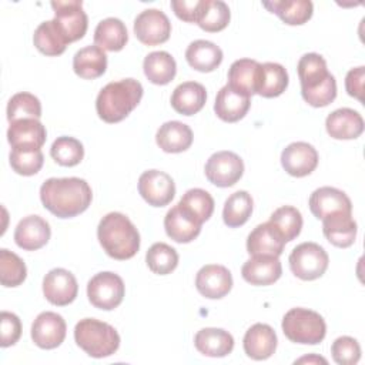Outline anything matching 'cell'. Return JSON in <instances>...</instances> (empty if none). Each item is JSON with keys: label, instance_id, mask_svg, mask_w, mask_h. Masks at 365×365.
<instances>
[{"label": "cell", "instance_id": "ac0fdd59", "mask_svg": "<svg viewBox=\"0 0 365 365\" xmlns=\"http://www.w3.org/2000/svg\"><path fill=\"white\" fill-rule=\"evenodd\" d=\"M201 222L182 205H174L164 218L167 235L180 244L191 242L201 232Z\"/></svg>", "mask_w": 365, "mask_h": 365}, {"label": "cell", "instance_id": "7bdbcfd3", "mask_svg": "<svg viewBox=\"0 0 365 365\" xmlns=\"http://www.w3.org/2000/svg\"><path fill=\"white\" fill-rule=\"evenodd\" d=\"M50 155L60 165L74 167L81 163L84 157V148L77 138L61 135L51 144Z\"/></svg>", "mask_w": 365, "mask_h": 365}, {"label": "cell", "instance_id": "9c48e42d", "mask_svg": "<svg viewBox=\"0 0 365 365\" xmlns=\"http://www.w3.org/2000/svg\"><path fill=\"white\" fill-rule=\"evenodd\" d=\"M51 7L54 10V21L57 23L67 43H73L84 37L88 19L80 0L51 1Z\"/></svg>", "mask_w": 365, "mask_h": 365}, {"label": "cell", "instance_id": "3957f363", "mask_svg": "<svg viewBox=\"0 0 365 365\" xmlns=\"http://www.w3.org/2000/svg\"><path fill=\"white\" fill-rule=\"evenodd\" d=\"M97 238L106 254L120 261L133 258L140 248L135 225L121 212H108L100 220Z\"/></svg>", "mask_w": 365, "mask_h": 365}, {"label": "cell", "instance_id": "74e56055", "mask_svg": "<svg viewBox=\"0 0 365 365\" xmlns=\"http://www.w3.org/2000/svg\"><path fill=\"white\" fill-rule=\"evenodd\" d=\"M230 17L231 13L227 3L221 0H201L197 24L208 33H217L228 26Z\"/></svg>", "mask_w": 365, "mask_h": 365}, {"label": "cell", "instance_id": "7dc6e473", "mask_svg": "<svg viewBox=\"0 0 365 365\" xmlns=\"http://www.w3.org/2000/svg\"><path fill=\"white\" fill-rule=\"evenodd\" d=\"M332 358L339 365H355L361 358V346L352 336H339L331 346Z\"/></svg>", "mask_w": 365, "mask_h": 365}, {"label": "cell", "instance_id": "c3c4849f", "mask_svg": "<svg viewBox=\"0 0 365 365\" xmlns=\"http://www.w3.org/2000/svg\"><path fill=\"white\" fill-rule=\"evenodd\" d=\"M0 324H1V339L0 345L3 348L14 345L20 335H21V321L20 318L9 311H3L0 314Z\"/></svg>", "mask_w": 365, "mask_h": 365}, {"label": "cell", "instance_id": "60d3db41", "mask_svg": "<svg viewBox=\"0 0 365 365\" xmlns=\"http://www.w3.org/2000/svg\"><path fill=\"white\" fill-rule=\"evenodd\" d=\"M145 262L154 274L167 275L177 268L178 254L171 245L165 242H155L148 248Z\"/></svg>", "mask_w": 365, "mask_h": 365}, {"label": "cell", "instance_id": "e0dca14e", "mask_svg": "<svg viewBox=\"0 0 365 365\" xmlns=\"http://www.w3.org/2000/svg\"><path fill=\"white\" fill-rule=\"evenodd\" d=\"M46 127L37 118H23L10 123L7 140L11 148L40 150L46 143Z\"/></svg>", "mask_w": 365, "mask_h": 365}, {"label": "cell", "instance_id": "4dcf8cb0", "mask_svg": "<svg viewBox=\"0 0 365 365\" xmlns=\"http://www.w3.org/2000/svg\"><path fill=\"white\" fill-rule=\"evenodd\" d=\"M187 63L197 71L210 73L222 61V50L208 40H195L185 50Z\"/></svg>", "mask_w": 365, "mask_h": 365}, {"label": "cell", "instance_id": "d590c367", "mask_svg": "<svg viewBox=\"0 0 365 365\" xmlns=\"http://www.w3.org/2000/svg\"><path fill=\"white\" fill-rule=\"evenodd\" d=\"M287 87L288 73L284 68V66L271 61L261 64L257 94L265 98H272L281 96Z\"/></svg>", "mask_w": 365, "mask_h": 365}, {"label": "cell", "instance_id": "2e32d148", "mask_svg": "<svg viewBox=\"0 0 365 365\" xmlns=\"http://www.w3.org/2000/svg\"><path fill=\"white\" fill-rule=\"evenodd\" d=\"M195 287L202 297L218 299L231 291L232 275L224 265L208 264L197 272Z\"/></svg>", "mask_w": 365, "mask_h": 365}, {"label": "cell", "instance_id": "681fc988", "mask_svg": "<svg viewBox=\"0 0 365 365\" xmlns=\"http://www.w3.org/2000/svg\"><path fill=\"white\" fill-rule=\"evenodd\" d=\"M201 0H171L175 16L188 23H197Z\"/></svg>", "mask_w": 365, "mask_h": 365}, {"label": "cell", "instance_id": "30bf717a", "mask_svg": "<svg viewBox=\"0 0 365 365\" xmlns=\"http://www.w3.org/2000/svg\"><path fill=\"white\" fill-rule=\"evenodd\" d=\"M207 180L221 188L234 185L244 174L241 157L232 151H217L205 163Z\"/></svg>", "mask_w": 365, "mask_h": 365}, {"label": "cell", "instance_id": "8992f818", "mask_svg": "<svg viewBox=\"0 0 365 365\" xmlns=\"http://www.w3.org/2000/svg\"><path fill=\"white\" fill-rule=\"evenodd\" d=\"M284 335L295 344L317 345L322 342L327 334V325L324 318L307 308H292L282 318Z\"/></svg>", "mask_w": 365, "mask_h": 365}, {"label": "cell", "instance_id": "4fadbf2b", "mask_svg": "<svg viewBox=\"0 0 365 365\" xmlns=\"http://www.w3.org/2000/svg\"><path fill=\"white\" fill-rule=\"evenodd\" d=\"M66 331L67 325L60 314L44 311L31 325V339L41 349H54L64 341Z\"/></svg>", "mask_w": 365, "mask_h": 365}, {"label": "cell", "instance_id": "5b68a950", "mask_svg": "<svg viewBox=\"0 0 365 365\" xmlns=\"http://www.w3.org/2000/svg\"><path fill=\"white\" fill-rule=\"evenodd\" d=\"M74 339L93 358L110 356L120 346V335L114 327L94 318H84L76 324Z\"/></svg>", "mask_w": 365, "mask_h": 365}, {"label": "cell", "instance_id": "f35d334b", "mask_svg": "<svg viewBox=\"0 0 365 365\" xmlns=\"http://www.w3.org/2000/svg\"><path fill=\"white\" fill-rule=\"evenodd\" d=\"M252 198L247 191H235L231 194L225 202L222 210V220L225 225L230 228H237L244 225L252 212Z\"/></svg>", "mask_w": 365, "mask_h": 365}, {"label": "cell", "instance_id": "836d02e7", "mask_svg": "<svg viewBox=\"0 0 365 365\" xmlns=\"http://www.w3.org/2000/svg\"><path fill=\"white\" fill-rule=\"evenodd\" d=\"M262 6L275 13L284 23L289 26H299L307 23L314 11V4L309 0H274L262 1Z\"/></svg>", "mask_w": 365, "mask_h": 365}, {"label": "cell", "instance_id": "277c9868", "mask_svg": "<svg viewBox=\"0 0 365 365\" xmlns=\"http://www.w3.org/2000/svg\"><path fill=\"white\" fill-rule=\"evenodd\" d=\"M143 86L138 80L123 78L104 86L96 100L98 117L110 124L123 121L141 101Z\"/></svg>", "mask_w": 365, "mask_h": 365}, {"label": "cell", "instance_id": "4316f807", "mask_svg": "<svg viewBox=\"0 0 365 365\" xmlns=\"http://www.w3.org/2000/svg\"><path fill=\"white\" fill-rule=\"evenodd\" d=\"M261 64L251 58L235 60L228 70V86L235 91L251 97L257 94Z\"/></svg>", "mask_w": 365, "mask_h": 365}, {"label": "cell", "instance_id": "8d00e7d4", "mask_svg": "<svg viewBox=\"0 0 365 365\" xmlns=\"http://www.w3.org/2000/svg\"><path fill=\"white\" fill-rule=\"evenodd\" d=\"M33 43L36 48L46 56H60L68 44L54 19L38 24L33 36Z\"/></svg>", "mask_w": 365, "mask_h": 365}, {"label": "cell", "instance_id": "f546056e", "mask_svg": "<svg viewBox=\"0 0 365 365\" xmlns=\"http://www.w3.org/2000/svg\"><path fill=\"white\" fill-rule=\"evenodd\" d=\"M155 141L165 153H182L192 144V131L181 121H167L157 130Z\"/></svg>", "mask_w": 365, "mask_h": 365}, {"label": "cell", "instance_id": "ba28073f", "mask_svg": "<svg viewBox=\"0 0 365 365\" xmlns=\"http://www.w3.org/2000/svg\"><path fill=\"white\" fill-rule=\"evenodd\" d=\"M124 294L125 287L121 277L110 271L96 274L87 284L88 301L98 309L111 311L117 308Z\"/></svg>", "mask_w": 365, "mask_h": 365}, {"label": "cell", "instance_id": "44dd1931", "mask_svg": "<svg viewBox=\"0 0 365 365\" xmlns=\"http://www.w3.org/2000/svg\"><path fill=\"white\" fill-rule=\"evenodd\" d=\"M284 245L285 240L269 221L257 225L247 238V251L251 257H279L284 251Z\"/></svg>", "mask_w": 365, "mask_h": 365}, {"label": "cell", "instance_id": "9a60e30c", "mask_svg": "<svg viewBox=\"0 0 365 365\" xmlns=\"http://www.w3.org/2000/svg\"><path fill=\"white\" fill-rule=\"evenodd\" d=\"M282 168L292 177H305L318 165V153L305 141L288 144L281 153Z\"/></svg>", "mask_w": 365, "mask_h": 365}, {"label": "cell", "instance_id": "816d5d0a", "mask_svg": "<svg viewBox=\"0 0 365 365\" xmlns=\"http://www.w3.org/2000/svg\"><path fill=\"white\" fill-rule=\"evenodd\" d=\"M301 362H322V364H327V359H324L321 356H317V355H311V356H304V358L295 361V364H301Z\"/></svg>", "mask_w": 365, "mask_h": 365}, {"label": "cell", "instance_id": "d6986e66", "mask_svg": "<svg viewBox=\"0 0 365 365\" xmlns=\"http://www.w3.org/2000/svg\"><path fill=\"white\" fill-rule=\"evenodd\" d=\"M309 210L318 220L338 212H352L349 197L334 187H319L309 197Z\"/></svg>", "mask_w": 365, "mask_h": 365}, {"label": "cell", "instance_id": "f6af8a7d", "mask_svg": "<svg viewBox=\"0 0 365 365\" xmlns=\"http://www.w3.org/2000/svg\"><path fill=\"white\" fill-rule=\"evenodd\" d=\"M178 204L191 212L201 224L205 222L214 211V198L208 191L202 188L188 190Z\"/></svg>", "mask_w": 365, "mask_h": 365}, {"label": "cell", "instance_id": "f1b7e54d", "mask_svg": "<svg viewBox=\"0 0 365 365\" xmlns=\"http://www.w3.org/2000/svg\"><path fill=\"white\" fill-rule=\"evenodd\" d=\"M205 87L197 81H185L177 86L171 94L173 108L182 115L197 114L205 104Z\"/></svg>", "mask_w": 365, "mask_h": 365}, {"label": "cell", "instance_id": "484cf974", "mask_svg": "<svg viewBox=\"0 0 365 365\" xmlns=\"http://www.w3.org/2000/svg\"><path fill=\"white\" fill-rule=\"evenodd\" d=\"M325 238L338 248H348L355 242L356 222L352 212H338L322 218Z\"/></svg>", "mask_w": 365, "mask_h": 365}, {"label": "cell", "instance_id": "7a4b0ae2", "mask_svg": "<svg viewBox=\"0 0 365 365\" xmlns=\"http://www.w3.org/2000/svg\"><path fill=\"white\" fill-rule=\"evenodd\" d=\"M302 98L312 107H325L336 97L335 77L328 71L321 54L307 53L298 61Z\"/></svg>", "mask_w": 365, "mask_h": 365}, {"label": "cell", "instance_id": "b9f144b4", "mask_svg": "<svg viewBox=\"0 0 365 365\" xmlns=\"http://www.w3.org/2000/svg\"><path fill=\"white\" fill-rule=\"evenodd\" d=\"M41 103L31 93H17L7 103V120L9 123L23 118H40Z\"/></svg>", "mask_w": 365, "mask_h": 365}, {"label": "cell", "instance_id": "83f0119b", "mask_svg": "<svg viewBox=\"0 0 365 365\" xmlns=\"http://www.w3.org/2000/svg\"><path fill=\"white\" fill-rule=\"evenodd\" d=\"M195 348L205 356L222 358L234 348L232 335L221 328H202L194 336Z\"/></svg>", "mask_w": 365, "mask_h": 365}, {"label": "cell", "instance_id": "d6a6232c", "mask_svg": "<svg viewBox=\"0 0 365 365\" xmlns=\"http://www.w3.org/2000/svg\"><path fill=\"white\" fill-rule=\"evenodd\" d=\"M128 41L125 24L115 17L101 20L94 30V43L107 51H120Z\"/></svg>", "mask_w": 365, "mask_h": 365}, {"label": "cell", "instance_id": "cb8c5ba5", "mask_svg": "<svg viewBox=\"0 0 365 365\" xmlns=\"http://www.w3.org/2000/svg\"><path fill=\"white\" fill-rule=\"evenodd\" d=\"M275 331L267 324H254L244 335V351L255 361L268 359L277 349Z\"/></svg>", "mask_w": 365, "mask_h": 365}, {"label": "cell", "instance_id": "1f68e13d", "mask_svg": "<svg viewBox=\"0 0 365 365\" xmlns=\"http://www.w3.org/2000/svg\"><path fill=\"white\" fill-rule=\"evenodd\" d=\"M107 56L98 46H86L73 57L74 73L86 80H93L106 73Z\"/></svg>", "mask_w": 365, "mask_h": 365}, {"label": "cell", "instance_id": "bcb514c9", "mask_svg": "<svg viewBox=\"0 0 365 365\" xmlns=\"http://www.w3.org/2000/svg\"><path fill=\"white\" fill-rule=\"evenodd\" d=\"M10 165L20 175H34L37 174L44 163L41 150H21L13 148L10 153Z\"/></svg>", "mask_w": 365, "mask_h": 365}, {"label": "cell", "instance_id": "603a6c76", "mask_svg": "<svg viewBox=\"0 0 365 365\" xmlns=\"http://www.w3.org/2000/svg\"><path fill=\"white\" fill-rule=\"evenodd\" d=\"M325 128L335 140H354L362 134L364 120L358 111L344 107L332 111L327 117Z\"/></svg>", "mask_w": 365, "mask_h": 365}, {"label": "cell", "instance_id": "ee69618b", "mask_svg": "<svg viewBox=\"0 0 365 365\" xmlns=\"http://www.w3.org/2000/svg\"><path fill=\"white\" fill-rule=\"evenodd\" d=\"M27 277L24 261L14 252L0 250V281L3 287H19Z\"/></svg>", "mask_w": 365, "mask_h": 365}, {"label": "cell", "instance_id": "e575fe53", "mask_svg": "<svg viewBox=\"0 0 365 365\" xmlns=\"http://www.w3.org/2000/svg\"><path fill=\"white\" fill-rule=\"evenodd\" d=\"M144 74L153 84L165 86L177 73V64L174 57L167 51H153L145 56L143 63Z\"/></svg>", "mask_w": 365, "mask_h": 365}, {"label": "cell", "instance_id": "8fae6325", "mask_svg": "<svg viewBox=\"0 0 365 365\" xmlns=\"http://www.w3.org/2000/svg\"><path fill=\"white\" fill-rule=\"evenodd\" d=\"M134 34L145 46L165 43L171 34V23L167 14L158 9H147L134 20Z\"/></svg>", "mask_w": 365, "mask_h": 365}, {"label": "cell", "instance_id": "f907efd6", "mask_svg": "<svg viewBox=\"0 0 365 365\" xmlns=\"http://www.w3.org/2000/svg\"><path fill=\"white\" fill-rule=\"evenodd\" d=\"M364 78H365V67L364 66L349 70L345 77L346 93L351 97L358 98L359 101H364Z\"/></svg>", "mask_w": 365, "mask_h": 365}, {"label": "cell", "instance_id": "ab89813d", "mask_svg": "<svg viewBox=\"0 0 365 365\" xmlns=\"http://www.w3.org/2000/svg\"><path fill=\"white\" fill-rule=\"evenodd\" d=\"M269 222L277 228V231L282 235L285 242L297 238L302 228V215L292 205H282L277 208L271 217Z\"/></svg>", "mask_w": 365, "mask_h": 365}, {"label": "cell", "instance_id": "5bb4252c", "mask_svg": "<svg viewBox=\"0 0 365 365\" xmlns=\"http://www.w3.org/2000/svg\"><path fill=\"white\" fill-rule=\"evenodd\" d=\"M78 285L76 277L64 268L48 271L43 279V294L53 305L64 307L71 304L76 299Z\"/></svg>", "mask_w": 365, "mask_h": 365}, {"label": "cell", "instance_id": "d4e9b609", "mask_svg": "<svg viewBox=\"0 0 365 365\" xmlns=\"http://www.w3.org/2000/svg\"><path fill=\"white\" fill-rule=\"evenodd\" d=\"M251 106V100L248 96L241 94L231 88L228 84L220 88L215 103L214 111L218 118L225 123H235L245 117Z\"/></svg>", "mask_w": 365, "mask_h": 365}, {"label": "cell", "instance_id": "7c38bea8", "mask_svg": "<svg viewBox=\"0 0 365 365\" xmlns=\"http://www.w3.org/2000/svg\"><path fill=\"white\" fill-rule=\"evenodd\" d=\"M138 192L153 207H164L175 195L173 178L160 170L144 171L138 178Z\"/></svg>", "mask_w": 365, "mask_h": 365}, {"label": "cell", "instance_id": "6da1fadb", "mask_svg": "<svg viewBox=\"0 0 365 365\" xmlns=\"http://www.w3.org/2000/svg\"><path fill=\"white\" fill-rule=\"evenodd\" d=\"M40 200L58 218H71L84 212L93 200L88 182L78 177L48 178L40 187Z\"/></svg>", "mask_w": 365, "mask_h": 365}, {"label": "cell", "instance_id": "52a82bcc", "mask_svg": "<svg viewBox=\"0 0 365 365\" xmlns=\"http://www.w3.org/2000/svg\"><path fill=\"white\" fill-rule=\"evenodd\" d=\"M288 261L295 277L304 281H312L324 275L328 268L329 258L319 244L302 242L292 250Z\"/></svg>", "mask_w": 365, "mask_h": 365}, {"label": "cell", "instance_id": "7402d4cb", "mask_svg": "<svg viewBox=\"0 0 365 365\" xmlns=\"http://www.w3.org/2000/svg\"><path fill=\"white\" fill-rule=\"evenodd\" d=\"M282 265L278 257L254 255L241 268L242 278L251 285H271L279 279Z\"/></svg>", "mask_w": 365, "mask_h": 365}, {"label": "cell", "instance_id": "ffe728a7", "mask_svg": "<svg viewBox=\"0 0 365 365\" xmlns=\"http://www.w3.org/2000/svg\"><path fill=\"white\" fill-rule=\"evenodd\" d=\"M51 235L48 222L40 215H27L19 221L14 230L16 244L26 251H36L44 247Z\"/></svg>", "mask_w": 365, "mask_h": 365}]
</instances>
